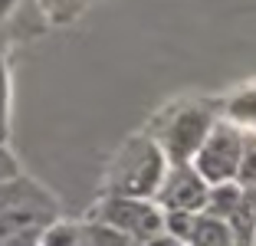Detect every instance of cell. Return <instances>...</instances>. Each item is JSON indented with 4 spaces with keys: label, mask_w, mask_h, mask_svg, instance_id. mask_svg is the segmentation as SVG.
<instances>
[{
    "label": "cell",
    "mask_w": 256,
    "mask_h": 246,
    "mask_svg": "<svg viewBox=\"0 0 256 246\" xmlns=\"http://www.w3.org/2000/svg\"><path fill=\"white\" fill-rule=\"evenodd\" d=\"M243 161V142L240 132H234L230 125H217L207 132L204 144L194 154V171L210 184H230L240 171Z\"/></svg>",
    "instance_id": "obj_1"
},
{
    "label": "cell",
    "mask_w": 256,
    "mask_h": 246,
    "mask_svg": "<svg viewBox=\"0 0 256 246\" xmlns=\"http://www.w3.org/2000/svg\"><path fill=\"white\" fill-rule=\"evenodd\" d=\"M161 204L171 207V214H188L194 207L207 204V187L197 171H190L188 164H174L168 180L161 184Z\"/></svg>",
    "instance_id": "obj_2"
},
{
    "label": "cell",
    "mask_w": 256,
    "mask_h": 246,
    "mask_svg": "<svg viewBox=\"0 0 256 246\" xmlns=\"http://www.w3.org/2000/svg\"><path fill=\"white\" fill-rule=\"evenodd\" d=\"M106 216H108L106 226L125 233V236H135V233L138 236H151V233H158V226H161V216L154 214V210H148L142 200H135V197L108 204Z\"/></svg>",
    "instance_id": "obj_3"
},
{
    "label": "cell",
    "mask_w": 256,
    "mask_h": 246,
    "mask_svg": "<svg viewBox=\"0 0 256 246\" xmlns=\"http://www.w3.org/2000/svg\"><path fill=\"white\" fill-rule=\"evenodd\" d=\"M190 246H236L234 230L226 220H214V216H197L194 230L188 236Z\"/></svg>",
    "instance_id": "obj_4"
},
{
    "label": "cell",
    "mask_w": 256,
    "mask_h": 246,
    "mask_svg": "<svg viewBox=\"0 0 256 246\" xmlns=\"http://www.w3.org/2000/svg\"><path fill=\"white\" fill-rule=\"evenodd\" d=\"M243 197V187L240 184H217L207 194V204H204V216H214V220H230V214H234V207L240 204Z\"/></svg>",
    "instance_id": "obj_5"
},
{
    "label": "cell",
    "mask_w": 256,
    "mask_h": 246,
    "mask_svg": "<svg viewBox=\"0 0 256 246\" xmlns=\"http://www.w3.org/2000/svg\"><path fill=\"white\" fill-rule=\"evenodd\" d=\"M236 180H240V184H246V187H256V148H253V151H250V154L240 161Z\"/></svg>",
    "instance_id": "obj_6"
},
{
    "label": "cell",
    "mask_w": 256,
    "mask_h": 246,
    "mask_svg": "<svg viewBox=\"0 0 256 246\" xmlns=\"http://www.w3.org/2000/svg\"><path fill=\"white\" fill-rule=\"evenodd\" d=\"M253 246H256V240H253Z\"/></svg>",
    "instance_id": "obj_7"
}]
</instances>
